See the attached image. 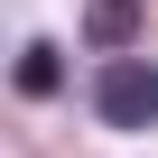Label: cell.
Returning <instances> with one entry per match:
<instances>
[{
    "instance_id": "cell-1",
    "label": "cell",
    "mask_w": 158,
    "mask_h": 158,
    "mask_svg": "<svg viewBox=\"0 0 158 158\" xmlns=\"http://www.w3.org/2000/svg\"><path fill=\"white\" fill-rule=\"evenodd\" d=\"M93 112H102L112 130H149V121H158V65H149V56H102Z\"/></svg>"
},
{
    "instance_id": "cell-2",
    "label": "cell",
    "mask_w": 158,
    "mask_h": 158,
    "mask_svg": "<svg viewBox=\"0 0 158 158\" xmlns=\"http://www.w3.org/2000/svg\"><path fill=\"white\" fill-rule=\"evenodd\" d=\"M84 37H93V47H112V56H121V47H130V37H139V0H84Z\"/></svg>"
},
{
    "instance_id": "cell-3",
    "label": "cell",
    "mask_w": 158,
    "mask_h": 158,
    "mask_svg": "<svg viewBox=\"0 0 158 158\" xmlns=\"http://www.w3.org/2000/svg\"><path fill=\"white\" fill-rule=\"evenodd\" d=\"M56 84H65V56H56L47 37H37V47H19V93H28V102H47Z\"/></svg>"
}]
</instances>
